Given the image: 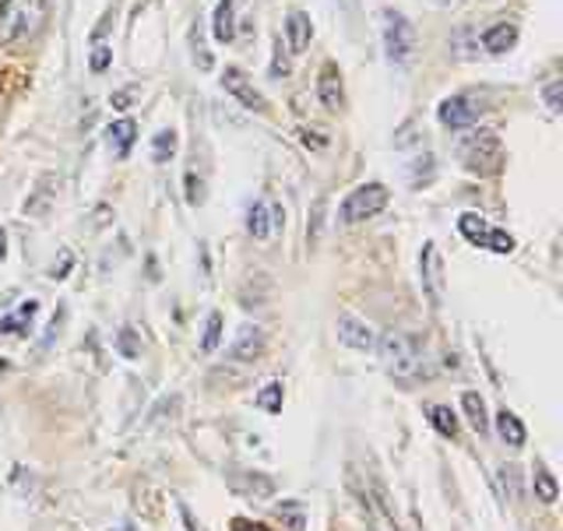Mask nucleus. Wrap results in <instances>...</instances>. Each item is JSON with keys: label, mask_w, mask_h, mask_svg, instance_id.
I'll return each mask as SVG.
<instances>
[{"label": "nucleus", "mask_w": 563, "mask_h": 531, "mask_svg": "<svg viewBox=\"0 0 563 531\" xmlns=\"http://www.w3.org/2000/svg\"><path fill=\"white\" fill-rule=\"evenodd\" d=\"M49 0H0V49L22 53L43 35Z\"/></svg>", "instance_id": "obj_1"}, {"label": "nucleus", "mask_w": 563, "mask_h": 531, "mask_svg": "<svg viewBox=\"0 0 563 531\" xmlns=\"http://www.w3.org/2000/svg\"><path fill=\"white\" fill-rule=\"evenodd\" d=\"M384 369L395 380H416L427 366V352H422V342L416 334H401V331H384L377 334V345Z\"/></svg>", "instance_id": "obj_2"}, {"label": "nucleus", "mask_w": 563, "mask_h": 531, "mask_svg": "<svg viewBox=\"0 0 563 531\" xmlns=\"http://www.w3.org/2000/svg\"><path fill=\"white\" fill-rule=\"evenodd\" d=\"M380 40H384V57L391 67H412L416 60V46L419 35L416 25L409 22V14H401L398 8H384L380 11Z\"/></svg>", "instance_id": "obj_3"}, {"label": "nucleus", "mask_w": 563, "mask_h": 531, "mask_svg": "<svg viewBox=\"0 0 563 531\" xmlns=\"http://www.w3.org/2000/svg\"><path fill=\"white\" fill-rule=\"evenodd\" d=\"M457 158H462L465 173H472V176L500 173V163H504L500 134L497 131H475V134L462 137V145H457Z\"/></svg>", "instance_id": "obj_4"}, {"label": "nucleus", "mask_w": 563, "mask_h": 531, "mask_svg": "<svg viewBox=\"0 0 563 531\" xmlns=\"http://www.w3.org/2000/svg\"><path fill=\"white\" fill-rule=\"evenodd\" d=\"M387 187L384 184H363L352 193H345L342 204H339V222L342 225H363L369 219H377L380 211L387 208Z\"/></svg>", "instance_id": "obj_5"}, {"label": "nucleus", "mask_w": 563, "mask_h": 531, "mask_svg": "<svg viewBox=\"0 0 563 531\" xmlns=\"http://www.w3.org/2000/svg\"><path fill=\"white\" fill-rule=\"evenodd\" d=\"M479 117H483V102L475 96H468V92L448 96L444 102L437 106L440 128H448V131H465V128H472V123H479Z\"/></svg>", "instance_id": "obj_6"}, {"label": "nucleus", "mask_w": 563, "mask_h": 531, "mask_svg": "<svg viewBox=\"0 0 563 531\" xmlns=\"http://www.w3.org/2000/svg\"><path fill=\"white\" fill-rule=\"evenodd\" d=\"M222 88L243 106V110H251V113H268L272 110L268 99L257 92V88L251 85V78H246L240 67H225L222 70Z\"/></svg>", "instance_id": "obj_7"}, {"label": "nucleus", "mask_w": 563, "mask_h": 531, "mask_svg": "<svg viewBox=\"0 0 563 531\" xmlns=\"http://www.w3.org/2000/svg\"><path fill=\"white\" fill-rule=\"evenodd\" d=\"M419 278H422V292H427L430 307L444 303V268H440V254H437V243H422V254H419Z\"/></svg>", "instance_id": "obj_8"}, {"label": "nucleus", "mask_w": 563, "mask_h": 531, "mask_svg": "<svg viewBox=\"0 0 563 531\" xmlns=\"http://www.w3.org/2000/svg\"><path fill=\"white\" fill-rule=\"evenodd\" d=\"M317 99L328 113H342L345 110V81H342V70L334 60H328L317 75Z\"/></svg>", "instance_id": "obj_9"}, {"label": "nucleus", "mask_w": 563, "mask_h": 531, "mask_svg": "<svg viewBox=\"0 0 563 531\" xmlns=\"http://www.w3.org/2000/svg\"><path fill=\"white\" fill-rule=\"evenodd\" d=\"M339 342L356 349V352H374L377 345V331L369 328L366 321H360L356 313H342L339 317Z\"/></svg>", "instance_id": "obj_10"}, {"label": "nucleus", "mask_w": 563, "mask_h": 531, "mask_svg": "<svg viewBox=\"0 0 563 531\" xmlns=\"http://www.w3.org/2000/svg\"><path fill=\"white\" fill-rule=\"evenodd\" d=\"M264 345H268L264 342V331L257 324H243L236 331L233 345H229V363H254V359H261Z\"/></svg>", "instance_id": "obj_11"}, {"label": "nucleus", "mask_w": 563, "mask_h": 531, "mask_svg": "<svg viewBox=\"0 0 563 531\" xmlns=\"http://www.w3.org/2000/svg\"><path fill=\"white\" fill-rule=\"evenodd\" d=\"M518 40H521V29L515 22H497L483 32V49L493 53V57H507V53L518 46Z\"/></svg>", "instance_id": "obj_12"}, {"label": "nucleus", "mask_w": 563, "mask_h": 531, "mask_svg": "<svg viewBox=\"0 0 563 531\" xmlns=\"http://www.w3.org/2000/svg\"><path fill=\"white\" fill-rule=\"evenodd\" d=\"M282 35H286L289 53H303V49L310 46V40H313V22H310V14H307V11H289Z\"/></svg>", "instance_id": "obj_13"}, {"label": "nucleus", "mask_w": 563, "mask_h": 531, "mask_svg": "<svg viewBox=\"0 0 563 531\" xmlns=\"http://www.w3.org/2000/svg\"><path fill=\"white\" fill-rule=\"evenodd\" d=\"M134 141H137V123L128 120V117H120V120L110 123V128H106V145H110V152H113L117 158L131 155Z\"/></svg>", "instance_id": "obj_14"}, {"label": "nucleus", "mask_w": 563, "mask_h": 531, "mask_svg": "<svg viewBox=\"0 0 563 531\" xmlns=\"http://www.w3.org/2000/svg\"><path fill=\"white\" fill-rule=\"evenodd\" d=\"M246 233H251L257 243H264L275 233V222H272V204L268 201H254L251 211H246Z\"/></svg>", "instance_id": "obj_15"}, {"label": "nucleus", "mask_w": 563, "mask_h": 531, "mask_svg": "<svg viewBox=\"0 0 563 531\" xmlns=\"http://www.w3.org/2000/svg\"><path fill=\"white\" fill-rule=\"evenodd\" d=\"M35 317H40V299H25V303H18V310L11 317L0 321V331L4 334H29Z\"/></svg>", "instance_id": "obj_16"}, {"label": "nucleus", "mask_w": 563, "mask_h": 531, "mask_svg": "<svg viewBox=\"0 0 563 531\" xmlns=\"http://www.w3.org/2000/svg\"><path fill=\"white\" fill-rule=\"evenodd\" d=\"M457 233H462L472 246H489L493 225L483 215H475V211H465V215H457Z\"/></svg>", "instance_id": "obj_17"}, {"label": "nucleus", "mask_w": 563, "mask_h": 531, "mask_svg": "<svg viewBox=\"0 0 563 531\" xmlns=\"http://www.w3.org/2000/svg\"><path fill=\"white\" fill-rule=\"evenodd\" d=\"M233 4L236 0H219L216 14H211V40L216 43H233Z\"/></svg>", "instance_id": "obj_18"}, {"label": "nucleus", "mask_w": 563, "mask_h": 531, "mask_svg": "<svg viewBox=\"0 0 563 531\" xmlns=\"http://www.w3.org/2000/svg\"><path fill=\"white\" fill-rule=\"evenodd\" d=\"M497 433H500V440H504L507 447H525V440H528L525 422L515 412H507V409L497 416Z\"/></svg>", "instance_id": "obj_19"}, {"label": "nucleus", "mask_w": 563, "mask_h": 531, "mask_svg": "<svg viewBox=\"0 0 563 531\" xmlns=\"http://www.w3.org/2000/svg\"><path fill=\"white\" fill-rule=\"evenodd\" d=\"M53 198H57V184H53V176H43L40 184H35V190H32V198L25 201V215H43V211L53 204Z\"/></svg>", "instance_id": "obj_20"}, {"label": "nucleus", "mask_w": 563, "mask_h": 531, "mask_svg": "<svg viewBox=\"0 0 563 531\" xmlns=\"http://www.w3.org/2000/svg\"><path fill=\"white\" fill-rule=\"evenodd\" d=\"M532 486H536V497H539L542 504H556L560 486H556L553 472L545 468V465H536V472H532Z\"/></svg>", "instance_id": "obj_21"}, {"label": "nucleus", "mask_w": 563, "mask_h": 531, "mask_svg": "<svg viewBox=\"0 0 563 531\" xmlns=\"http://www.w3.org/2000/svg\"><path fill=\"white\" fill-rule=\"evenodd\" d=\"M462 409H465V416H468V422L479 433H486L489 430V419H486V401H483V395H475V391H465L462 395Z\"/></svg>", "instance_id": "obj_22"}, {"label": "nucleus", "mask_w": 563, "mask_h": 531, "mask_svg": "<svg viewBox=\"0 0 563 531\" xmlns=\"http://www.w3.org/2000/svg\"><path fill=\"white\" fill-rule=\"evenodd\" d=\"M427 416H430V422H433V430L440 433V436H457V416L448 409V405H430L427 409Z\"/></svg>", "instance_id": "obj_23"}, {"label": "nucleus", "mask_w": 563, "mask_h": 531, "mask_svg": "<svg viewBox=\"0 0 563 531\" xmlns=\"http://www.w3.org/2000/svg\"><path fill=\"white\" fill-rule=\"evenodd\" d=\"M173 155H176V131L173 128H163V131L152 137V158H155L158 166H166Z\"/></svg>", "instance_id": "obj_24"}, {"label": "nucleus", "mask_w": 563, "mask_h": 531, "mask_svg": "<svg viewBox=\"0 0 563 531\" xmlns=\"http://www.w3.org/2000/svg\"><path fill=\"white\" fill-rule=\"evenodd\" d=\"M275 518L286 531H307V515H303V507H299V504H278Z\"/></svg>", "instance_id": "obj_25"}, {"label": "nucleus", "mask_w": 563, "mask_h": 531, "mask_svg": "<svg viewBox=\"0 0 563 531\" xmlns=\"http://www.w3.org/2000/svg\"><path fill=\"white\" fill-rule=\"evenodd\" d=\"M219 345H222V313H211L208 324H205V342H201V349L205 352H216Z\"/></svg>", "instance_id": "obj_26"}, {"label": "nucleus", "mask_w": 563, "mask_h": 531, "mask_svg": "<svg viewBox=\"0 0 563 531\" xmlns=\"http://www.w3.org/2000/svg\"><path fill=\"white\" fill-rule=\"evenodd\" d=\"M110 64H113V46L96 43L92 46V57H88V67H92V75H102V70H110Z\"/></svg>", "instance_id": "obj_27"}, {"label": "nucleus", "mask_w": 563, "mask_h": 531, "mask_svg": "<svg viewBox=\"0 0 563 531\" xmlns=\"http://www.w3.org/2000/svg\"><path fill=\"white\" fill-rule=\"evenodd\" d=\"M518 468L515 465H504L500 468V486H504V497L510 500V504H518L521 500V493H518Z\"/></svg>", "instance_id": "obj_28"}, {"label": "nucleus", "mask_w": 563, "mask_h": 531, "mask_svg": "<svg viewBox=\"0 0 563 531\" xmlns=\"http://www.w3.org/2000/svg\"><path fill=\"white\" fill-rule=\"evenodd\" d=\"M257 409L264 412H282V384H268L264 391L257 395Z\"/></svg>", "instance_id": "obj_29"}, {"label": "nucleus", "mask_w": 563, "mask_h": 531, "mask_svg": "<svg viewBox=\"0 0 563 531\" xmlns=\"http://www.w3.org/2000/svg\"><path fill=\"white\" fill-rule=\"evenodd\" d=\"M486 251L507 257L510 251H515V236H510L507 229H497V225H493V236H489V246H486Z\"/></svg>", "instance_id": "obj_30"}, {"label": "nucleus", "mask_w": 563, "mask_h": 531, "mask_svg": "<svg viewBox=\"0 0 563 531\" xmlns=\"http://www.w3.org/2000/svg\"><path fill=\"white\" fill-rule=\"evenodd\" d=\"M289 49H282V40L275 43V53H272V78H289Z\"/></svg>", "instance_id": "obj_31"}, {"label": "nucleus", "mask_w": 563, "mask_h": 531, "mask_svg": "<svg viewBox=\"0 0 563 531\" xmlns=\"http://www.w3.org/2000/svg\"><path fill=\"white\" fill-rule=\"evenodd\" d=\"M560 88H563V81H560V78L545 81V88H542V102H545V110H550L553 117L563 110V106H560Z\"/></svg>", "instance_id": "obj_32"}, {"label": "nucleus", "mask_w": 563, "mask_h": 531, "mask_svg": "<svg viewBox=\"0 0 563 531\" xmlns=\"http://www.w3.org/2000/svg\"><path fill=\"white\" fill-rule=\"evenodd\" d=\"M113 22H117V8H106V11H102V18L96 22V29H92V46H96V43H102L106 35H110V25H113Z\"/></svg>", "instance_id": "obj_33"}, {"label": "nucleus", "mask_w": 563, "mask_h": 531, "mask_svg": "<svg viewBox=\"0 0 563 531\" xmlns=\"http://www.w3.org/2000/svg\"><path fill=\"white\" fill-rule=\"evenodd\" d=\"M117 349L123 352V356H131V359H134L137 352H141V349H137V342H134V331H131V328H123V331H120V339H117Z\"/></svg>", "instance_id": "obj_34"}, {"label": "nucleus", "mask_w": 563, "mask_h": 531, "mask_svg": "<svg viewBox=\"0 0 563 531\" xmlns=\"http://www.w3.org/2000/svg\"><path fill=\"white\" fill-rule=\"evenodd\" d=\"M321 215H324V201L313 204V219H310V229H307V243L313 246L317 243V233H321Z\"/></svg>", "instance_id": "obj_35"}, {"label": "nucleus", "mask_w": 563, "mask_h": 531, "mask_svg": "<svg viewBox=\"0 0 563 531\" xmlns=\"http://www.w3.org/2000/svg\"><path fill=\"white\" fill-rule=\"evenodd\" d=\"M299 137H303V145H307V148H317V152L328 148V137H324V134H317V131H299Z\"/></svg>", "instance_id": "obj_36"}, {"label": "nucleus", "mask_w": 563, "mask_h": 531, "mask_svg": "<svg viewBox=\"0 0 563 531\" xmlns=\"http://www.w3.org/2000/svg\"><path fill=\"white\" fill-rule=\"evenodd\" d=\"M233 531H268V528H264V524H254V521H233Z\"/></svg>", "instance_id": "obj_37"}, {"label": "nucleus", "mask_w": 563, "mask_h": 531, "mask_svg": "<svg viewBox=\"0 0 563 531\" xmlns=\"http://www.w3.org/2000/svg\"><path fill=\"white\" fill-rule=\"evenodd\" d=\"M67 268H70V254L64 251V261H60V268H53V275H57V278H64V275H67Z\"/></svg>", "instance_id": "obj_38"}, {"label": "nucleus", "mask_w": 563, "mask_h": 531, "mask_svg": "<svg viewBox=\"0 0 563 531\" xmlns=\"http://www.w3.org/2000/svg\"><path fill=\"white\" fill-rule=\"evenodd\" d=\"M4 251H8V236H4V229H0V261H4Z\"/></svg>", "instance_id": "obj_39"}, {"label": "nucleus", "mask_w": 563, "mask_h": 531, "mask_svg": "<svg viewBox=\"0 0 563 531\" xmlns=\"http://www.w3.org/2000/svg\"><path fill=\"white\" fill-rule=\"evenodd\" d=\"M0 92H4V75H0Z\"/></svg>", "instance_id": "obj_40"}]
</instances>
